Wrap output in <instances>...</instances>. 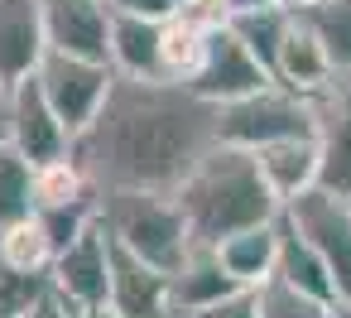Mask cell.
Returning a JSON list of instances; mask_svg holds the SVG:
<instances>
[{
	"label": "cell",
	"instance_id": "6da1fadb",
	"mask_svg": "<svg viewBox=\"0 0 351 318\" xmlns=\"http://www.w3.org/2000/svg\"><path fill=\"white\" fill-rule=\"evenodd\" d=\"M217 150V106L183 82L116 78L97 121L73 140V164L97 193H173Z\"/></svg>",
	"mask_w": 351,
	"mask_h": 318
},
{
	"label": "cell",
	"instance_id": "7a4b0ae2",
	"mask_svg": "<svg viewBox=\"0 0 351 318\" xmlns=\"http://www.w3.org/2000/svg\"><path fill=\"white\" fill-rule=\"evenodd\" d=\"M173 203L183 207V222L197 246H221L226 236L269 227L284 212V203L260 179L255 155L226 150V145H217L197 159V169L173 188Z\"/></svg>",
	"mask_w": 351,
	"mask_h": 318
},
{
	"label": "cell",
	"instance_id": "3957f363",
	"mask_svg": "<svg viewBox=\"0 0 351 318\" xmlns=\"http://www.w3.org/2000/svg\"><path fill=\"white\" fill-rule=\"evenodd\" d=\"M101 231L116 251L173 275L193 251V231L173 193H101Z\"/></svg>",
	"mask_w": 351,
	"mask_h": 318
},
{
	"label": "cell",
	"instance_id": "277c9868",
	"mask_svg": "<svg viewBox=\"0 0 351 318\" xmlns=\"http://www.w3.org/2000/svg\"><path fill=\"white\" fill-rule=\"evenodd\" d=\"M313 135V106L308 97L269 82L231 106H217V145L226 150H265V145H279V140H303Z\"/></svg>",
	"mask_w": 351,
	"mask_h": 318
},
{
	"label": "cell",
	"instance_id": "5b68a950",
	"mask_svg": "<svg viewBox=\"0 0 351 318\" xmlns=\"http://www.w3.org/2000/svg\"><path fill=\"white\" fill-rule=\"evenodd\" d=\"M106 299H111V236H106L101 222H97V227L82 231L68 251L53 255L44 318L92 313V308H106Z\"/></svg>",
	"mask_w": 351,
	"mask_h": 318
},
{
	"label": "cell",
	"instance_id": "8992f818",
	"mask_svg": "<svg viewBox=\"0 0 351 318\" xmlns=\"http://www.w3.org/2000/svg\"><path fill=\"white\" fill-rule=\"evenodd\" d=\"M0 135L5 145L29 159L34 169H49V164H63L73 159V130L53 116L49 97L39 92V82H15L5 97H0Z\"/></svg>",
	"mask_w": 351,
	"mask_h": 318
},
{
	"label": "cell",
	"instance_id": "52a82bcc",
	"mask_svg": "<svg viewBox=\"0 0 351 318\" xmlns=\"http://www.w3.org/2000/svg\"><path fill=\"white\" fill-rule=\"evenodd\" d=\"M274 78L250 58V49L231 34V25L226 20H217L212 30H207V39H202V54H197V68L188 73V92L193 97H202L207 106H231V102H241V97H250V92H260V87H269Z\"/></svg>",
	"mask_w": 351,
	"mask_h": 318
},
{
	"label": "cell",
	"instance_id": "ba28073f",
	"mask_svg": "<svg viewBox=\"0 0 351 318\" xmlns=\"http://www.w3.org/2000/svg\"><path fill=\"white\" fill-rule=\"evenodd\" d=\"M284 222L317 251L337 284V299H351V203L327 188H313L284 207Z\"/></svg>",
	"mask_w": 351,
	"mask_h": 318
},
{
	"label": "cell",
	"instance_id": "9c48e42d",
	"mask_svg": "<svg viewBox=\"0 0 351 318\" xmlns=\"http://www.w3.org/2000/svg\"><path fill=\"white\" fill-rule=\"evenodd\" d=\"M34 82H39V92L49 97L53 116H58V121L73 130V140H77V135L97 121V111H101V102H106V92H111V82H116V73H111L106 63H87V58H68V54H44Z\"/></svg>",
	"mask_w": 351,
	"mask_h": 318
},
{
	"label": "cell",
	"instance_id": "30bf717a",
	"mask_svg": "<svg viewBox=\"0 0 351 318\" xmlns=\"http://www.w3.org/2000/svg\"><path fill=\"white\" fill-rule=\"evenodd\" d=\"M308 106H313V145H317V188L351 198V82L337 78L332 87L308 97Z\"/></svg>",
	"mask_w": 351,
	"mask_h": 318
},
{
	"label": "cell",
	"instance_id": "8fae6325",
	"mask_svg": "<svg viewBox=\"0 0 351 318\" xmlns=\"http://www.w3.org/2000/svg\"><path fill=\"white\" fill-rule=\"evenodd\" d=\"M39 5H44L49 54L106 63V49H111V5L106 0H39Z\"/></svg>",
	"mask_w": 351,
	"mask_h": 318
},
{
	"label": "cell",
	"instance_id": "7c38bea8",
	"mask_svg": "<svg viewBox=\"0 0 351 318\" xmlns=\"http://www.w3.org/2000/svg\"><path fill=\"white\" fill-rule=\"evenodd\" d=\"M44 5L39 0H0V87L29 82L44 63Z\"/></svg>",
	"mask_w": 351,
	"mask_h": 318
},
{
	"label": "cell",
	"instance_id": "4fadbf2b",
	"mask_svg": "<svg viewBox=\"0 0 351 318\" xmlns=\"http://www.w3.org/2000/svg\"><path fill=\"white\" fill-rule=\"evenodd\" d=\"M106 308L116 318H173L169 275L111 246V299H106Z\"/></svg>",
	"mask_w": 351,
	"mask_h": 318
},
{
	"label": "cell",
	"instance_id": "5bb4252c",
	"mask_svg": "<svg viewBox=\"0 0 351 318\" xmlns=\"http://www.w3.org/2000/svg\"><path fill=\"white\" fill-rule=\"evenodd\" d=\"M241 284L226 275L217 246H197L183 255V265L169 275V294H173V318H202L207 308H217L221 299H231Z\"/></svg>",
	"mask_w": 351,
	"mask_h": 318
},
{
	"label": "cell",
	"instance_id": "9a60e30c",
	"mask_svg": "<svg viewBox=\"0 0 351 318\" xmlns=\"http://www.w3.org/2000/svg\"><path fill=\"white\" fill-rule=\"evenodd\" d=\"M106 63L116 78L135 82H159L164 78V25L135 20V15H111V49ZM169 82V78H164Z\"/></svg>",
	"mask_w": 351,
	"mask_h": 318
},
{
	"label": "cell",
	"instance_id": "2e32d148",
	"mask_svg": "<svg viewBox=\"0 0 351 318\" xmlns=\"http://www.w3.org/2000/svg\"><path fill=\"white\" fill-rule=\"evenodd\" d=\"M269 78H274L279 87L298 92V97H317L322 87L337 82V73H332L322 44L308 34V25H303L298 15H293V25H289V34H284V44H279V58H274V73H269Z\"/></svg>",
	"mask_w": 351,
	"mask_h": 318
},
{
	"label": "cell",
	"instance_id": "e0dca14e",
	"mask_svg": "<svg viewBox=\"0 0 351 318\" xmlns=\"http://www.w3.org/2000/svg\"><path fill=\"white\" fill-rule=\"evenodd\" d=\"M255 164H260V179L269 183V193L284 207L317 188V145H313V135L265 145V150H255Z\"/></svg>",
	"mask_w": 351,
	"mask_h": 318
},
{
	"label": "cell",
	"instance_id": "ac0fdd59",
	"mask_svg": "<svg viewBox=\"0 0 351 318\" xmlns=\"http://www.w3.org/2000/svg\"><path fill=\"white\" fill-rule=\"evenodd\" d=\"M226 275L241 284V289H260L269 275H274V260H279V222L269 227H250V231H236L217 246Z\"/></svg>",
	"mask_w": 351,
	"mask_h": 318
},
{
	"label": "cell",
	"instance_id": "d6986e66",
	"mask_svg": "<svg viewBox=\"0 0 351 318\" xmlns=\"http://www.w3.org/2000/svg\"><path fill=\"white\" fill-rule=\"evenodd\" d=\"M274 280H284L289 289H298V294H308V299L337 304V284H332L327 265H322L317 251L284 222V212H279V260H274Z\"/></svg>",
	"mask_w": 351,
	"mask_h": 318
},
{
	"label": "cell",
	"instance_id": "ffe728a7",
	"mask_svg": "<svg viewBox=\"0 0 351 318\" xmlns=\"http://www.w3.org/2000/svg\"><path fill=\"white\" fill-rule=\"evenodd\" d=\"M226 25H231V34L250 49V58H255L265 73H274V58H279V44H284V34H289V25H293V10H289V5L236 10V15H226Z\"/></svg>",
	"mask_w": 351,
	"mask_h": 318
},
{
	"label": "cell",
	"instance_id": "44dd1931",
	"mask_svg": "<svg viewBox=\"0 0 351 318\" xmlns=\"http://www.w3.org/2000/svg\"><path fill=\"white\" fill-rule=\"evenodd\" d=\"M293 15L322 44L332 73L337 78H351V0H322V5H308V10H293Z\"/></svg>",
	"mask_w": 351,
	"mask_h": 318
},
{
	"label": "cell",
	"instance_id": "7402d4cb",
	"mask_svg": "<svg viewBox=\"0 0 351 318\" xmlns=\"http://www.w3.org/2000/svg\"><path fill=\"white\" fill-rule=\"evenodd\" d=\"M39 212V169L20 159L10 145H0V231L29 222Z\"/></svg>",
	"mask_w": 351,
	"mask_h": 318
},
{
	"label": "cell",
	"instance_id": "603a6c76",
	"mask_svg": "<svg viewBox=\"0 0 351 318\" xmlns=\"http://www.w3.org/2000/svg\"><path fill=\"white\" fill-rule=\"evenodd\" d=\"M53 241L44 236V227L29 217V222H15V227H5L0 231V265L5 270H20V275H44L49 280V270H53Z\"/></svg>",
	"mask_w": 351,
	"mask_h": 318
},
{
	"label": "cell",
	"instance_id": "cb8c5ba5",
	"mask_svg": "<svg viewBox=\"0 0 351 318\" xmlns=\"http://www.w3.org/2000/svg\"><path fill=\"white\" fill-rule=\"evenodd\" d=\"M44 304H49L44 275H20L0 265V318H44Z\"/></svg>",
	"mask_w": 351,
	"mask_h": 318
},
{
	"label": "cell",
	"instance_id": "d4e9b609",
	"mask_svg": "<svg viewBox=\"0 0 351 318\" xmlns=\"http://www.w3.org/2000/svg\"><path fill=\"white\" fill-rule=\"evenodd\" d=\"M255 299H260V318H332V304L308 299V294L289 289V284L274 280V275L255 289Z\"/></svg>",
	"mask_w": 351,
	"mask_h": 318
},
{
	"label": "cell",
	"instance_id": "484cf974",
	"mask_svg": "<svg viewBox=\"0 0 351 318\" xmlns=\"http://www.w3.org/2000/svg\"><path fill=\"white\" fill-rule=\"evenodd\" d=\"M111 15H135V20H149V25H169L188 10V0H106Z\"/></svg>",
	"mask_w": 351,
	"mask_h": 318
},
{
	"label": "cell",
	"instance_id": "4316f807",
	"mask_svg": "<svg viewBox=\"0 0 351 318\" xmlns=\"http://www.w3.org/2000/svg\"><path fill=\"white\" fill-rule=\"evenodd\" d=\"M202 318H260V299H255V289H236L231 299H221Z\"/></svg>",
	"mask_w": 351,
	"mask_h": 318
},
{
	"label": "cell",
	"instance_id": "83f0119b",
	"mask_svg": "<svg viewBox=\"0 0 351 318\" xmlns=\"http://www.w3.org/2000/svg\"><path fill=\"white\" fill-rule=\"evenodd\" d=\"M265 5H284V0H226V10H265Z\"/></svg>",
	"mask_w": 351,
	"mask_h": 318
},
{
	"label": "cell",
	"instance_id": "f1b7e54d",
	"mask_svg": "<svg viewBox=\"0 0 351 318\" xmlns=\"http://www.w3.org/2000/svg\"><path fill=\"white\" fill-rule=\"evenodd\" d=\"M332 318H351V299H337L332 304Z\"/></svg>",
	"mask_w": 351,
	"mask_h": 318
},
{
	"label": "cell",
	"instance_id": "f546056e",
	"mask_svg": "<svg viewBox=\"0 0 351 318\" xmlns=\"http://www.w3.org/2000/svg\"><path fill=\"white\" fill-rule=\"evenodd\" d=\"M289 10H308V5H322V0H284Z\"/></svg>",
	"mask_w": 351,
	"mask_h": 318
},
{
	"label": "cell",
	"instance_id": "4dcf8cb0",
	"mask_svg": "<svg viewBox=\"0 0 351 318\" xmlns=\"http://www.w3.org/2000/svg\"><path fill=\"white\" fill-rule=\"evenodd\" d=\"M73 318H116L111 308H92V313H73Z\"/></svg>",
	"mask_w": 351,
	"mask_h": 318
},
{
	"label": "cell",
	"instance_id": "1f68e13d",
	"mask_svg": "<svg viewBox=\"0 0 351 318\" xmlns=\"http://www.w3.org/2000/svg\"><path fill=\"white\" fill-rule=\"evenodd\" d=\"M0 145H5V135H0Z\"/></svg>",
	"mask_w": 351,
	"mask_h": 318
},
{
	"label": "cell",
	"instance_id": "d6a6232c",
	"mask_svg": "<svg viewBox=\"0 0 351 318\" xmlns=\"http://www.w3.org/2000/svg\"><path fill=\"white\" fill-rule=\"evenodd\" d=\"M0 97H5V87H0Z\"/></svg>",
	"mask_w": 351,
	"mask_h": 318
},
{
	"label": "cell",
	"instance_id": "836d02e7",
	"mask_svg": "<svg viewBox=\"0 0 351 318\" xmlns=\"http://www.w3.org/2000/svg\"><path fill=\"white\" fill-rule=\"evenodd\" d=\"M346 203H351V198H346Z\"/></svg>",
	"mask_w": 351,
	"mask_h": 318
},
{
	"label": "cell",
	"instance_id": "e575fe53",
	"mask_svg": "<svg viewBox=\"0 0 351 318\" xmlns=\"http://www.w3.org/2000/svg\"><path fill=\"white\" fill-rule=\"evenodd\" d=\"M346 82H351V78H346Z\"/></svg>",
	"mask_w": 351,
	"mask_h": 318
}]
</instances>
